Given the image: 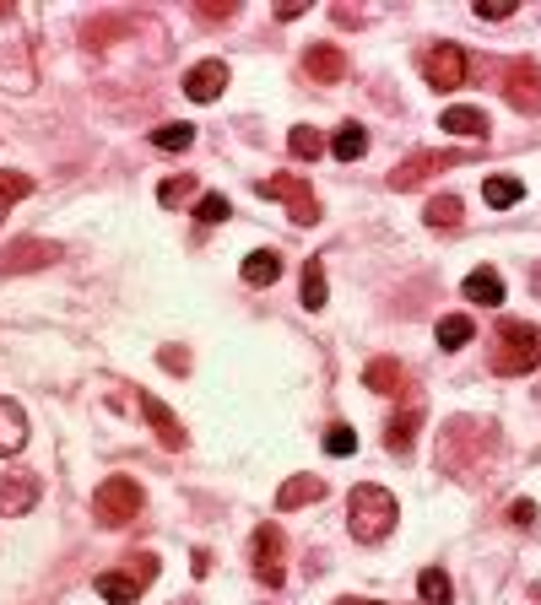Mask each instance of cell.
<instances>
[{"label": "cell", "mask_w": 541, "mask_h": 605, "mask_svg": "<svg viewBox=\"0 0 541 605\" xmlns=\"http://www.w3.org/2000/svg\"><path fill=\"white\" fill-rule=\"evenodd\" d=\"M395 519H401V508H395V497L385 487H374V481L352 487V497H347V530L358 535L363 546L385 541V535L395 530Z\"/></svg>", "instance_id": "1"}, {"label": "cell", "mask_w": 541, "mask_h": 605, "mask_svg": "<svg viewBox=\"0 0 541 605\" xmlns=\"http://www.w3.org/2000/svg\"><path fill=\"white\" fill-rule=\"evenodd\" d=\"M541 362V335L531 325H520V319H504L498 325V352H493V373H504V379H520V373H531Z\"/></svg>", "instance_id": "2"}, {"label": "cell", "mask_w": 541, "mask_h": 605, "mask_svg": "<svg viewBox=\"0 0 541 605\" xmlns=\"http://www.w3.org/2000/svg\"><path fill=\"white\" fill-rule=\"evenodd\" d=\"M92 508H98V524H130L141 514V481L130 476H109L92 497Z\"/></svg>", "instance_id": "3"}, {"label": "cell", "mask_w": 541, "mask_h": 605, "mask_svg": "<svg viewBox=\"0 0 541 605\" xmlns=\"http://www.w3.org/2000/svg\"><path fill=\"white\" fill-rule=\"evenodd\" d=\"M249 568H255L260 584H282V573H287V541H282V530L276 524H260L255 535H249Z\"/></svg>", "instance_id": "4"}, {"label": "cell", "mask_w": 541, "mask_h": 605, "mask_svg": "<svg viewBox=\"0 0 541 605\" xmlns=\"http://www.w3.org/2000/svg\"><path fill=\"white\" fill-rule=\"evenodd\" d=\"M255 190L266 195V200H282V206L293 211L298 227H309L314 217H320V200H314V190L303 179H293V173H271V179H260Z\"/></svg>", "instance_id": "5"}, {"label": "cell", "mask_w": 541, "mask_h": 605, "mask_svg": "<svg viewBox=\"0 0 541 605\" xmlns=\"http://www.w3.org/2000/svg\"><path fill=\"white\" fill-rule=\"evenodd\" d=\"M466 49L460 44H433L428 55H422V82H428L433 92H455L460 82H466Z\"/></svg>", "instance_id": "6"}, {"label": "cell", "mask_w": 541, "mask_h": 605, "mask_svg": "<svg viewBox=\"0 0 541 605\" xmlns=\"http://www.w3.org/2000/svg\"><path fill=\"white\" fill-rule=\"evenodd\" d=\"M504 92H509V103L520 114H541V65L514 60L509 71H504Z\"/></svg>", "instance_id": "7"}, {"label": "cell", "mask_w": 541, "mask_h": 605, "mask_svg": "<svg viewBox=\"0 0 541 605\" xmlns=\"http://www.w3.org/2000/svg\"><path fill=\"white\" fill-rule=\"evenodd\" d=\"M38 503V476L33 470H6L0 476V514H28Z\"/></svg>", "instance_id": "8"}, {"label": "cell", "mask_w": 541, "mask_h": 605, "mask_svg": "<svg viewBox=\"0 0 541 605\" xmlns=\"http://www.w3.org/2000/svg\"><path fill=\"white\" fill-rule=\"evenodd\" d=\"M184 92H190L195 103H217L222 92H228V65H222V60H201L190 76H184Z\"/></svg>", "instance_id": "9"}, {"label": "cell", "mask_w": 541, "mask_h": 605, "mask_svg": "<svg viewBox=\"0 0 541 605\" xmlns=\"http://www.w3.org/2000/svg\"><path fill=\"white\" fill-rule=\"evenodd\" d=\"M141 416L157 427V443H163V449H184V422L157 395H141Z\"/></svg>", "instance_id": "10"}, {"label": "cell", "mask_w": 541, "mask_h": 605, "mask_svg": "<svg viewBox=\"0 0 541 605\" xmlns=\"http://www.w3.org/2000/svg\"><path fill=\"white\" fill-rule=\"evenodd\" d=\"M455 163H460L455 152L450 157H444V152H428V157H417V163H401V168L390 173V190H417L422 173H439V168H455Z\"/></svg>", "instance_id": "11"}, {"label": "cell", "mask_w": 541, "mask_h": 605, "mask_svg": "<svg viewBox=\"0 0 541 605\" xmlns=\"http://www.w3.org/2000/svg\"><path fill=\"white\" fill-rule=\"evenodd\" d=\"M303 71H309L314 82H341V76H347V55H341L336 44H314L309 55H303Z\"/></svg>", "instance_id": "12"}, {"label": "cell", "mask_w": 541, "mask_h": 605, "mask_svg": "<svg viewBox=\"0 0 541 605\" xmlns=\"http://www.w3.org/2000/svg\"><path fill=\"white\" fill-rule=\"evenodd\" d=\"M363 384L374 389V395H401V389H406V368L395 357H374L363 368Z\"/></svg>", "instance_id": "13"}, {"label": "cell", "mask_w": 541, "mask_h": 605, "mask_svg": "<svg viewBox=\"0 0 541 605\" xmlns=\"http://www.w3.org/2000/svg\"><path fill=\"white\" fill-rule=\"evenodd\" d=\"M22 443H28V416L17 400H0V454H22Z\"/></svg>", "instance_id": "14"}, {"label": "cell", "mask_w": 541, "mask_h": 605, "mask_svg": "<svg viewBox=\"0 0 541 605\" xmlns=\"http://www.w3.org/2000/svg\"><path fill=\"white\" fill-rule=\"evenodd\" d=\"M320 497H325V481L320 476H293L282 492H276V508L293 514V508H309V503H320Z\"/></svg>", "instance_id": "15"}, {"label": "cell", "mask_w": 541, "mask_h": 605, "mask_svg": "<svg viewBox=\"0 0 541 605\" xmlns=\"http://www.w3.org/2000/svg\"><path fill=\"white\" fill-rule=\"evenodd\" d=\"M460 292H466V303H477V308H498L504 303V276L498 271H471Z\"/></svg>", "instance_id": "16"}, {"label": "cell", "mask_w": 541, "mask_h": 605, "mask_svg": "<svg viewBox=\"0 0 541 605\" xmlns=\"http://www.w3.org/2000/svg\"><path fill=\"white\" fill-rule=\"evenodd\" d=\"M482 195H487V206H493V211H509V206H520V200H525V184L514 179V173H493V179H482Z\"/></svg>", "instance_id": "17"}, {"label": "cell", "mask_w": 541, "mask_h": 605, "mask_svg": "<svg viewBox=\"0 0 541 605\" xmlns=\"http://www.w3.org/2000/svg\"><path fill=\"white\" fill-rule=\"evenodd\" d=\"M444 136H487V114L482 109H466V103H455V109H444Z\"/></svg>", "instance_id": "18"}, {"label": "cell", "mask_w": 541, "mask_h": 605, "mask_svg": "<svg viewBox=\"0 0 541 605\" xmlns=\"http://www.w3.org/2000/svg\"><path fill=\"white\" fill-rule=\"evenodd\" d=\"M276 276H282V254H276V249H255L244 260V281H249V287H271Z\"/></svg>", "instance_id": "19"}, {"label": "cell", "mask_w": 541, "mask_h": 605, "mask_svg": "<svg viewBox=\"0 0 541 605\" xmlns=\"http://www.w3.org/2000/svg\"><path fill=\"white\" fill-rule=\"evenodd\" d=\"M363 152H368V130L363 125H341L336 141H331V157H336V163H358Z\"/></svg>", "instance_id": "20"}, {"label": "cell", "mask_w": 541, "mask_h": 605, "mask_svg": "<svg viewBox=\"0 0 541 605\" xmlns=\"http://www.w3.org/2000/svg\"><path fill=\"white\" fill-rule=\"evenodd\" d=\"M98 595L109 600V605H136L141 600V584L130 573H103L98 578Z\"/></svg>", "instance_id": "21"}, {"label": "cell", "mask_w": 541, "mask_h": 605, "mask_svg": "<svg viewBox=\"0 0 541 605\" xmlns=\"http://www.w3.org/2000/svg\"><path fill=\"white\" fill-rule=\"evenodd\" d=\"M287 152H293L298 163H314V157L325 152V136L314 125H293V130H287Z\"/></svg>", "instance_id": "22"}, {"label": "cell", "mask_w": 541, "mask_h": 605, "mask_svg": "<svg viewBox=\"0 0 541 605\" xmlns=\"http://www.w3.org/2000/svg\"><path fill=\"white\" fill-rule=\"evenodd\" d=\"M417 595H422V605H450V573L444 568H422V578H417Z\"/></svg>", "instance_id": "23"}, {"label": "cell", "mask_w": 541, "mask_h": 605, "mask_svg": "<svg viewBox=\"0 0 541 605\" xmlns=\"http://www.w3.org/2000/svg\"><path fill=\"white\" fill-rule=\"evenodd\" d=\"M471 335H477V325H471L466 314L439 319V346H444V352H460V346H471Z\"/></svg>", "instance_id": "24"}, {"label": "cell", "mask_w": 541, "mask_h": 605, "mask_svg": "<svg viewBox=\"0 0 541 605\" xmlns=\"http://www.w3.org/2000/svg\"><path fill=\"white\" fill-rule=\"evenodd\" d=\"M33 195V179L28 173H0V222L11 217V206H17V200H28Z\"/></svg>", "instance_id": "25"}, {"label": "cell", "mask_w": 541, "mask_h": 605, "mask_svg": "<svg viewBox=\"0 0 541 605\" xmlns=\"http://www.w3.org/2000/svg\"><path fill=\"white\" fill-rule=\"evenodd\" d=\"M325 298H331V287H325V265L309 260V265H303V308H325Z\"/></svg>", "instance_id": "26"}, {"label": "cell", "mask_w": 541, "mask_h": 605, "mask_svg": "<svg viewBox=\"0 0 541 605\" xmlns=\"http://www.w3.org/2000/svg\"><path fill=\"white\" fill-rule=\"evenodd\" d=\"M190 141H195V125H157V136H152V146L157 152H190Z\"/></svg>", "instance_id": "27"}, {"label": "cell", "mask_w": 541, "mask_h": 605, "mask_svg": "<svg viewBox=\"0 0 541 605\" xmlns=\"http://www.w3.org/2000/svg\"><path fill=\"white\" fill-rule=\"evenodd\" d=\"M417 422H422L417 411H406L401 422H390V433H385V449H390V454H412V433H417Z\"/></svg>", "instance_id": "28"}, {"label": "cell", "mask_w": 541, "mask_h": 605, "mask_svg": "<svg viewBox=\"0 0 541 605\" xmlns=\"http://www.w3.org/2000/svg\"><path fill=\"white\" fill-rule=\"evenodd\" d=\"M460 222V200L455 195H433L428 200V227H455Z\"/></svg>", "instance_id": "29"}, {"label": "cell", "mask_w": 541, "mask_h": 605, "mask_svg": "<svg viewBox=\"0 0 541 605\" xmlns=\"http://www.w3.org/2000/svg\"><path fill=\"white\" fill-rule=\"evenodd\" d=\"M352 449H358V433H352L347 422H336L331 433H325V454H336V460H347Z\"/></svg>", "instance_id": "30"}, {"label": "cell", "mask_w": 541, "mask_h": 605, "mask_svg": "<svg viewBox=\"0 0 541 605\" xmlns=\"http://www.w3.org/2000/svg\"><path fill=\"white\" fill-rule=\"evenodd\" d=\"M0 82H6V87H33V65L22 55H11V65L0 60Z\"/></svg>", "instance_id": "31"}, {"label": "cell", "mask_w": 541, "mask_h": 605, "mask_svg": "<svg viewBox=\"0 0 541 605\" xmlns=\"http://www.w3.org/2000/svg\"><path fill=\"white\" fill-rule=\"evenodd\" d=\"M190 195H195V179H163V190H157L163 206H184Z\"/></svg>", "instance_id": "32"}, {"label": "cell", "mask_w": 541, "mask_h": 605, "mask_svg": "<svg viewBox=\"0 0 541 605\" xmlns=\"http://www.w3.org/2000/svg\"><path fill=\"white\" fill-rule=\"evenodd\" d=\"M195 217L201 222H228V195H201L195 200Z\"/></svg>", "instance_id": "33"}, {"label": "cell", "mask_w": 541, "mask_h": 605, "mask_svg": "<svg viewBox=\"0 0 541 605\" xmlns=\"http://www.w3.org/2000/svg\"><path fill=\"white\" fill-rule=\"evenodd\" d=\"M514 6H520V0H477V17L482 22H504V17H514Z\"/></svg>", "instance_id": "34"}, {"label": "cell", "mask_w": 541, "mask_h": 605, "mask_svg": "<svg viewBox=\"0 0 541 605\" xmlns=\"http://www.w3.org/2000/svg\"><path fill=\"white\" fill-rule=\"evenodd\" d=\"M125 573H130V578H136V584H141V589H147V584H152V578H157V557H136V562H125Z\"/></svg>", "instance_id": "35"}, {"label": "cell", "mask_w": 541, "mask_h": 605, "mask_svg": "<svg viewBox=\"0 0 541 605\" xmlns=\"http://www.w3.org/2000/svg\"><path fill=\"white\" fill-rule=\"evenodd\" d=\"M509 519L520 524V530H531V524H536V503H525V497H520V503L509 508Z\"/></svg>", "instance_id": "36"}, {"label": "cell", "mask_w": 541, "mask_h": 605, "mask_svg": "<svg viewBox=\"0 0 541 605\" xmlns=\"http://www.w3.org/2000/svg\"><path fill=\"white\" fill-rule=\"evenodd\" d=\"M163 368L168 373H190V357H179V346H163Z\"/></svg>", "instance_id": "37"}, {"label": "cell", "mask_w": 541, "mask_h": 605, "mask_svg": "<svg viewBox=\"0 0 541 605\" xmlns=\"http://www.w3.org/2000/svg\"><path fill=\"white\" fill-rule=\"evenodd\" d=\"M201 17L222 22V17H233V6H222V0H201Z\"/></svg>", "instance_id": "38"}, {"label": "cell", "mask_w": 541, "mask_h": 605, "mask_svg": "<svg viewBox=\"0 0 541 605\" xmlns=\"http://www.w3.org/2000/svg\"><path fill=\"white\" fill-rule=\"evenodd\" d=\"M276 17H282V22H293V17H303V0H282V6H276Z\"/></svg>", "instance_id": "39"}, {"label": "cell", "mask_w": 541, "mask_h": 605, "mask_svg": "<svg viewBox=\"0 0 541 605\" xmlns=\"http://www.w3.org/2000/svg\"><path fill=\"white\" fill-rule=\"evenodd\" d=\"M336 605H379V600H336Z\"/></svg>", "instance_id": "40"}, {"label": "cell", "mask_w": 541, "mask_h": 605, "mask_svg": "<svg viewBox=\"0 0 541 605\" xmlns=\"http://www.w3.org/2000/svg\"><path fill=\"white\" fill-rule=\"evenodd\" d=\"M536 287H541V271H536Z\"/></svg>", "instance_id": "41"}]
</instances>
